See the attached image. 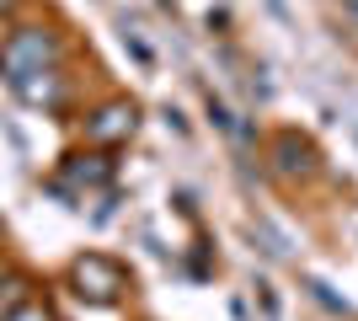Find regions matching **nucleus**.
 <instances>
[{
	"mask_svg": "<svg viewBox=\"0 0 358 321\" xmlns=\"http://www.w3.org/2000/svg\"><path fill=\"white\" fill-rule=\"evenodd\" d=\"M59 32L54 27H16L6 43H0V70L11 80L32 76V70H54L59 64Z\"/></svg>",
	"mask_w": 358,
	"mask_h": 321,
	"instance_id": "nucleus-1",
	"label": "nucleus"
},
{
	"mask_svg": "<svg viewBox=\"0 0 358 321\" xmlns=\"http://www.w3.org/2000/svg\"><path fill=\"white\" fill-rule=\"evenodd\" d=\"M70 284L91 306H113V300H123V290H129V273H123L113 257H102V252H86V257L70 262Z\"/></svg>",
	"mask_w": 358,
	"mask_h": 321,
	"instance_id": "nucleus-2",
	"label": "nucleus"
},
{
	"mask_svg": "<svg viewBox=\"0 0 358 321\" xmlns=\"http://www.w3.org/2000/svg\"><path fill=\"white\" fill-rule=\"evenodd\" d=\"M134 129H139V107L134 102H102L86 118V139L91 145H123Z\"/></svg>",
	"mask_w": 358,
	"mask_h": 321,
	"instance_id": "nucleus-3",
	"label": "nucleus"
},
{
	"mask_svg": "<svg viewBox=\"0 0 358 321\" xmlns=\"http://www.w3.org/2000/svg\"><path fill=\"white\" fill-rule=\"evenodd\" d=\"M11 86H16V97L27 107H43V113H59V107L70 102V86H64L59 70H32V76L11 80Z\"/></svg>",
	"mask_w": 358,
	"mask_h": 321,
	"instance_id": "nucleus-4",
	"label": "nucleus"
},
{
	"mask_svg": "<svg viewBox=\"0 0 358 321\" xmlns=\"http://www.w3.org/2000/svg\"><path fill=\"white\" fill-rule=\"evenodd\" d=\"M273 161L284 177H315V145H305L299 134H278L273 139Z\"/></svg>",
	"mask_w": 358,
	"mask_h": 321,
	"instance_id": "nucleus-5",
	"label": "nucleus"
},
{
	"mask_svg": "<svg viewBox=\"0 0 358 321\" xmlns=\"http://www.w3.org/2000/svg\"><path fill=\"white\" fill-rule=\"evenodd\" d=\"M64 177L70 183H80V187H102V183H113V161H102V155H70L64 161Z\"/></svg>",
	"mask_w": 358,
	"mask_h": 321,
	"instance_id": "nucleus-6",
	"label": "nucleus"
},
{
	"mask_svg": "<svg viewBox=\"0 0 358 321\" xmlns=\"http://www.w3.org/2000/svg\"><path fill=\"white\" fill-rule=\"evenodd\" d=\"M32 300V284L27 278H6V284H0V321L11 316V311H22Z\"/></svg>",
	"mask_w": 358,
	"mask_h": 321,
	"instance_id": "nucleus-7",
	"label": "nucleus"
},
{
	"mask_svg": "<svg viewBox=\"0 0 358 321\" xmlns=\"http://www.w3.org/2000/svg\"><path fill=\"white\" fill-rule=\"evenodd\" d=\"M6 321H54V316H48L43 306H32V300H27V306H22V311H11Z\"/></svg>",
	"mask_w": 358,
	"mask_h": 321,
	"instance_id": "nucleus-8",
	"label": "nucleus"
},
{
	"mask_svg": "<svg viewBox=\"0 0 358 321\" xmlns=\"http://www.w3.org/2000/svg\"><path fill=\"white\" fill-rule=\"evenodd\" d=\"M16 6H22V0H0V11H16Z\"/></svg>",
	"mask_w": 358,
	"mask_h": 321,
	"instance_id": "nucleus-9",
	"label": "nucleus"
},
{
	"mask_svg": "<svg viewBox=\"0 0 358 321\" xmlns=\"http://www.w3.org/2000/svg\"><path fill=\"white\" fill-rule=\"evenodd\" d=\"M353 16H358V6H353Z\"/></svg>",
	"mask_w": 358,
	"mask_h": 321,
	"instance_id": "nucleus-10",
	"label": "nucleus"
}]
</instances>
